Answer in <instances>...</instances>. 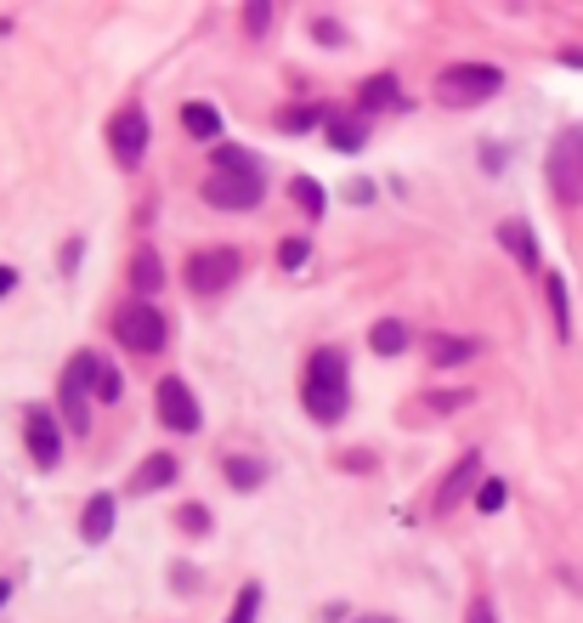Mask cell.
<instances>
[{"mask_svg": "<svg viewBox=\"0 0 583 623\" xmlns=\"http://www.w3.org/2000/svg\"><path fill=\"white\" fill-rule=\"evenodd\" d=\"M301 403H306V414L317 425H340L352 414V374H346V352H340V346H317L306 357Z\"/></svg>", "mask_w": 583, "mask_h": 623, "instance_id": "1", "label": "cell"}, {"mask_svg": "<svg viewBox=\"0 0 583 623\" xmlns=\"http://www.w3.org/2000/svg\"><path fill=\"white\" fill-rule=\"evenodd\" d=\"M430 91H436L443 108H476V103H493L504 91V69H493V63H448Z\"/></svg>", "mask_w": 583, "mask_h": 623, "instance_id": "2", "label": "cell"}, {"mask_svg": "<svg viewBox=\"0 0 583 623\" xmlns=\"http://www.w3.org/2000/svg\"><path fill=\"white\" fill-rule=\"evenodd\" d=\"M544 181H550V199L555 205H583V125L555 131L550 154H544Z\"/></svg>", "mask_w": 583, "mask_h": 623, "instance_id": "3", "label": "cell"}, {"mask_svg": "<svg viewBox=\"0 0 583 623\" xmlns=\"http://www.w3.org/2000/svg\"><path fill=\"white\" fill-rule=\"evenodd\" d=\"M114 341L131 352V357H159L165 341H170V318L154 307V301H125L114 312Z\"/></svg>", "mask_w": 583, "mask_h": 623, "instance_id": "4", "label": "cell"}, {"mask_svg": "<svg viewBox=\"0 0 583 623\" xmlns=\"http://www.w3.org/2000/svg\"><path fill=\"white\" fill-rule=\"evenodd\" d=\"M199 199L210 210H256L267 199V181L256 165H216L205 181H199Z\"/></svg>", "mask_w": 583, "mask_h": 623, "instance_id": "5", "label": "cell"}, {"mask_svg": "<svg viewBox=\"0 0 583 623\" xmlns=\"http://www.w3.org/2000/svg\"><path fill=\"white\" fill-rule=\"evenodd\" d=\"M238 278H244V250H232V245L187 256V295H221Z\"/></svg>", "mask_w": 583, "mask_h": 623, "instance_id": "6", "label": "cell"}, {"mask_svg": "<svg viewBox=\"0 0 583 623\" xmlns=\"http://www.w3.org/2000/svg\"><path fill=\"white\" fill-rule=\"evenodd\" d=\"M148 142H154V120L142 103H125L114 120H108V154L119 170H142V159H148Z\"/></svg>", "mask_w": 583, "mask_h": 623, "instance_id": "7", "label": "cell"}, {"mask_svg": "<svg viewBox=\"0 0 583 623\" xmlns=\"http://www.w3.org/2000/svg\"><path fill=\"white\" fill-rule=\"evenodd\" d=\"M96 352H74L69 374H63V419L69 430H91V397H96Z\"/></svg>", "mask_w": 583, "mask_h": 623, "instance_id": "8", "label": "cell"}, {"mask_svg": "<svg viewBox=\"0 0 583 623\" xmlns=\"http://www.w3.org/2000/svg\"><path fill=\"white\" fill-rule=\"evenodd\" d=\"M23 443H29V454H34L40 470H52L63 459V425H58V414L40 408V403H29L23 408Z\"/></svg>", "mask_w": 583, "mask_h": 623, "instance_id": "9", "label": "cell"}, {"mask_svg": "<svg viewBox=\"0 0 583 623\" xmlns=\"http://www.w3.org/2000/svg\"><path fill=\"white\" fill-rule=\"evenodd\" d=\"M154 403H159V419H165L170 430H199V425H205V414H199V397H192V386H187L181 374H165V380H159Z\"/></svg>", "mask_w": 583, "mask_h": 623, "instance_id": "10", "label": "cell"}, {"mask_svg": "<svg viewBox=\"0 0 583 623\" xmlns=\"http://www.w3.org/2000/svg\"><path fill=\"white\" fill-rule=\"evenodd\" d=\"M476 488H481V454H465V459L443 476V488H436V516H448V510H459L465 499H476Z\"/></svg>", "mask_w": 583, "mask_h": 623, "instance_id": "11", "label": "cell"}, {"mask_svg": "<svg viewBox=\"0 0 583 623\" xmlns=\"http://www.w3.org/2000/svg\"><path fill=\"white\" fill-rule=\"evenodd\" d=\"M419 352H425L436 368H459V363H470L481 346L470 341V334H419Z\"/></svg>", "mask_w": 583, "mask_h": 623, "instance_id": "12", "label": "cell"}, {"mask_svg": "<svg viewBox=\"0 0 583 623\" xmlns=\"http://www.w3.org/2000/svg\"><path fill=\"white\" fill-rule=\"evenodd\" d=\"M385 108H408V97H403V85H397V74H374V80H363V97H357V114L368 120V114H385Z\"/></svg>", "mask_w": 583, "mask_h": 623, "instance_id": "13", "label": "cell"}, {"mask_svg": "<svg viewBox=\"0 0 583 623\" xmlns=\"http://www.w3.org/2000/svg\"><path fill=\"white\" fill-rule=\"evenodd\" d=\"M499 245L516 256L521 272H544V261H539V238H532L527 221H499Z\"/></svg>", "mask_w": 583, "mask_h": 623, "instance_id": "14", "label": "cell"}, {"mask_svg": "<svg viewBox=\"0 0 583 623\" xmlns=\"http://www.w3.org/2000/svg\"><path fill=\"white\" fill-rule=\"evenodd\" d=\"M114 516H119V499H114V494H91V505H85V516H80V539H85V544H103V539L114 533Z\"/></svg>", "mask_w": 583, "mask_h": 623, "instance_id": "15", "label": "cell"}, {"mask_svg": "<svg viewBox=\"0 0 583 623\" xmlns=\"http://www.w3.org/2000/svg\"><path fill=\"white\" fill-rule=\"evenodd\" d=\"M176 454H148L136 470H131V494H159V488H170L176 482Z\"/></svg>", "mask_w": 583, "mask_h": 623, "instance_id": "16", "label": "cell"}, {"mask_svg": "<svg viewBox=\"0 0 583 623\" xmlns=\"http://www.w3.org/2000/svg\"><path fill=\"white\" fill-rule=\"evenodd\" d=\"M323 142H329L334 154H357L363 142H368V120H363V114H357V120H346V114H334V108H329V120H323Z\"/></svg>", "mask_w": 583, "mask_h": 623, "instance_id": "17", "label": "cell"}, {"mask_svg": "<svg viewBox=\"0 0 583 623\" xmlns=\"http://www.w3.org/2000/svg\"><path fill=\"white\" fill-rule=\"evenodd\" d=\"M368 346H374L379 357H403V352L414 346V334H408L403 318H379V323L368 329Z\"/></svg>", "mask_w": 583, "mask_h": 623, "instance_id": "18", "label": "cell"}, {"mask_svg": "<svg viewBox=\"0 0 583 623\" xmlns=\"http://www.w3.org/2000/svg\"><path fill=\"white\" fill-rule=\"evenodd\" d=\"M221 476H227L238 494H256V488H267V459H256V454H232V459L221 465Z\"/></svg>", "mask_w": 583, "mask_h": 623, "instance_id": "19", "label": "cell"}, {"mask_svg": "<svg viewBox=\"0 0 583 623\" xmlns=\"http://www.w3.org/2000/svg\"><path fill=\"white\" fill-rule=\"evenodd\" d=\"M159 283H165V267H159V256H154V250H136V256H131V290H136V301L159 295Z\"/></svg>", "mask_w": 583, "mask_h": 623, "instance_id": "20", "label": "cell"}, {"mask_svg": "<svg viewBox=\"0 0 583 623\" xmlns=\"http://www.w3.org/2000/svg\"><path fill=\"white\" fill-rule=\"evenodd\" d=\"M181 131H187L192 142H216V136H221V114H216L210 103H181Z\"/></svg>", "mask_w": 583, "mask_h": 623, "instance_id": "21", "label": "cell"}, {"mask_svg": "<svg viewBox=\"0 0 583 623\" xmlns=\"http://www.w3.org/2000/svg\"><path fill=\"white\" fill-rule=\"evenodd\" d=\"M289 194H295V205H301V216H306V221H323L329 194H323V187H317L312 176H295V181H289Z\"/></svg>", "mask_w": 583, "mask_h": 623, "instance_id": "22", "label": "cell"}, {"mask_svg": "<svg viewBox=\"0 0 583 623\" xmlns=\"http://www.w3.org/2000/svg\"><path fill=\"white\" fill-rule=\"evenodd\" d=\"M544 290H550V312H555V341H572V312H566V278L544 272Z\"/></svg>", "mask_w": 583, "mask_h": 623, "instance_id": "23", "label": "cell"}, {"mask_svg": "<svg viewBox=\"0 0 583 623\" xmlns=\"http://www.w3.org/2000/svg\"><path fill=\"white\" fill-rule=\"evenodd\" d=\"M504 499H510V488L499 482V476H488V482L476 488V510H481V516H499V510H504Z\"/></svg>", "mask_w": 583, "mask_h": 623, "instance_id": "24", "label": "cell"}, {"mask_svg": "<svg viewBox=\"0 0 583 623\" xmlns=\"http://www.w3.org/2000/svg\"><path fill=\"white\" fill-rule=\"evenodd\" d=\"M256 612H261V584H244L238 601H232V612H227V623H256Z\"/></svg>", "mask_w": 583, "mask_h": 623, "instance_id": "25", "label": "cell"}, {"mask_svg": "<svg viewBox=\"0 0 583 623\" xmlns=\"http://www.w3.org/2000/svg\"><path fill=\"white\" fill-rule=\"evenodd\" d=\"M119 392H125L119 368L114 363H96V403H119Z\"/></svg>", "mask_w": 583, "mask_h": 623, "instance_id": "26", "label": "cell"}, {"mask_svg": "<svg viewBox=\"0 0 583 623\" xmlns=\"http://www.w3.org/2000/svg\"><path fill=\"white\" fill-rule=\"evenodd\" d=\"M306 256H312V245H306V238H283V245H278V267H283V272L306 267Z\"/></svg>", "mask_w": 583, "mask_h": 623, "instance_id": "27", "label": "cell"}, {"mask_svg": "<svg viewBox=\"0 0 583 623\" xmlns=\"http://www.w3.org/2000/svg\"><path fill=\"white\" fill-rule=\"evenodd\" d=\"M176 527H181V533H210V510L205 505H181L176 510Z\"/></svg>", "mask_w": 583, "mask_h": 623, "instance_id": "28", "label": "cell"}, {"mask_svg": "<svg viewBox=\"0 0 583 623\" xmlns=\"http://www.w3.org/2000/svg\"><path fill=\"white\" fill-rule=\"evenodd\" d=\"M312 40L334 45V52H346V29H340L334 18H312Z\"/></svg>", "mask_w": 583, "mask_h": 623, "instance_id": "29", "label": "cell"}, {"mask_svg": "<svg viewBox=\"0 0 583 623\" xmlns=\"http://www.w3.org/2000/svg\"><path fill=\"white\" fill-rule=\"evenodd\" d=\"M244 29H250L256 40L272 29V7H267V0H250V7H244Z\"/></svg>", "mask_w": 583, "mask_h": 623, "instance_id": "30", "label": "cell"}, {"mask_svg": "<svg viewBox=\"0 0 583 623\" xmlns=\"http://www.w3.org/2000/svg\"><path fill=\"white\" fill-rule=\"evenodd\" d=\"M465 623H499V612H493V601H488V595H476V601L465 606Z\"/></svg>", "mask_w": 583, "mask_h": 623, "instance_id": "31", "label": "cell"}, {"mask_svg": "<svg viewBox=\"0 0 583 623\" xmlns=\"http://www.w3.org/2000/svg\"><path fill=\"white\" fill-rule=\"evenodd\" d=\"M312 120H329V114H317V108H295V114H278V125H283V131H306Z\"/></svg>", "mask_w": 583, "mask_h": 623, "instance_id": "32", "label": "cell"}, {"mask_svg": "<svg viewBox=\"0 0 583 623\" xmlns=\"http://www.w3.org/2000/svg\"><path fill=\"white\" fill-rule=\"evenodd\" d=\"M465 397H470V392H436V397H425V403H430L436 414H454V408H459Z\"/></svg>", "mask_w": 583, "mask_h": 623, "instance_id": "33", "label": "cell"}, {"mask_svg": "<svg viewBox=\"0 0 583 623\" xmlns=\"http://www.w3.org/2000/svg\"><path fill=\"white\" fill-rule=\"evenodd\" d=\"M170 584H176V595H192V584H199V572H192V567H170Z\"/></svg>", "mask_w": 583, "mask_h": 623, "instance_id": "34", "label": "cell"}, {"mask_svg": "<svg viewBox=\"0 0 583 623\" xmlns=\"http://www.w3.org/2000/svg\"><path fill=\"white\" fill-rule=\"evenodd\" d=\"M18 290V267H0V301H7Z\"/></svg>", "mask_w": 583, "mask_h": 623, "instance_id": "35", "label": "cell"}, {"mask_svg": "<svg viewBox=\"0 0 583 623\" xmlns=\"http://www.w3.org/2000/svg\"><path fill=\"white\" fill-rule=\"evenodd\" d=\"M561 63H566V69H583V52H561Z\"/></svg>", "mask_w": 583, "mask_h": 623, "instance_id": "36", "label": "cell"}, {"mask_svg": "<svg viewBox=\"0 0 583 623\" xmlns=\"http://www.w3.org/2000/svg\"><path fill=\"white\" fill-rule=\"evenodd\" d=\"M12 601V579H0V606H7Z\"/></svg>", "mask_w": 583, "mask_h": 623, "instance_id": "37", "label": "cell"}, {"mask_svg": "<svg viewBox=\"0 0 583 623\" xmlns=\"http://www.w3.org/2000/svg\"><path fill=\"white\" fill-rule=\"evenodd\" d=\"M357 623H392V617H357Z\"/></svg>", "mask_w": 583, "mask_h": 623, "instance_id": "38", "label": "cell"}]
</instances>
